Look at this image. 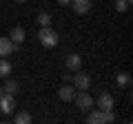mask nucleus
Returning <instances> with one entry per match:
<instances>
[{
    "mask_svg": "<svg viewBox=\"0 0 133 124\" xmlns=\"http://www.w3.org/2000/svg\"><path fill=\"white\" fill-rule=\"evenodd\" d=\"M62 80H64V82H71L73 80V73H62Z\"/></svg>",
    "mask_w": 133,
    "mask_h": 124,
    "instance_id": "a211bd4d",
    "label": "nucleus"
},
{
    "mask_svg": "<svg viewBox=\"0 0 133 124\" xmlns=\"http://www.w3.org/2000/svg\"><path fill=\"white\" fill-rule=\"evenodd\" d=\"M100 111H113V95L111 93H100V98L95 100Z\"/></svg>",
    "mask_w": 133,
    "mask_h": 124,
    "instance_id": "0eeeda50",
    "label": "nucleus"
},
{
    "mask_svg": "<svg viewBox=\"0 0 133 124\" xmlns=\"http://www.w3.org/2000/svg\"><path fill=\"white\" fill-rule=\"evenodd\" d=\"M64 64L69 71H80L82 69V58L78 56V53H69V56L64 58Z\"/></svg>",
    "mask_w": 133,
    "mask_h": 124,
    "instance_id": "1a4fd4ad",
    "label": "nucleus"
},
{
    "mask_svg": "<svg viewBox=\"0 0 133 124\" xmlns=\"http://www.w3.org/2000/svg\"><path fill=\"white\" fill-rule=\"evenodd\" d=\"M16 2H24V0H16Z\"/></svg>",
    "mask_w": 133,
    "mask_h": 124,
    "instance_id": "412c9836",
    "label": "nucleus"
},
{
    "mask_svg": "<svg viewBox=\"0 0 133 124\" xmlns=\"http://www.w3.org/2000/svg\"><path fill=\"white\" fill-rule=\"evenodd\" d=\"M14 109H16L14 95H11V93H2V98H0V111L5 115H9V113H14Z\"/></svg>",
    "mask_w": 133,
    "mask_h": 124,
    "instance_id": "39448f33",
    "label": "nucleus"
},
{
    "mask_svg": "<svg viewBox=\"0 0 133 124\" xmlns=\"http://www.w3.org/2000/svg\"><path fill=\"white\" fill-rule=\"evenodd\" d=\"M18 49V44H14L9 38H0V58H7Z\"/></svg>",
    "mask_w": 133,
    "mask_h": 124,
    "instance_id": "9d476101",
    "label": "nucleus"
},
{
    "mask_svg": "<svg viewBox=\"0 0 133 124\" xmlns=\"http://www.w3.org/2000/svg\"><path fill=\"white\" fill-rule=\"evenodd\" d=\"M87 122L89 124H102V122H115V115L113 111H91L89 115H87Z\"/></svg>",
    "mask_w": 133,
    "mask_h": 124,
    "instance_id": "f03ea898",
    "label": "nucleus"
},
{
    "mask_svg": "<svg viewBox=\"0 0 133 124\" xmlns=\"http://www.w3.org/2000/svg\"><path fill=\"white\" fill-rule=\"evenodd\" d=\"M9 73H11V62L7 60V58H0V75L7 78Z\"/></svg>",
    "mask_w": 133,
    "mask_h": 124,
    "instance_id": "4468645a",
    "label": "nucleus"
},
{
    "mask_svg": "<svg viewBox=\"0 0 133 124\" xmlns=\"http://www.w3.org/2000/svg\"><path fill=\"white\" fill-rule=\"evenodd\" d=\"M127 9H129V2H127V0H118V2H115V11L122 13V11H127Z\"/></svg>",
    "mask_w": 133,
    "mask_h": 124,
    "instance_id": "f3484780",
    "label": "nucleus"
},
{
    "mask_svg": "<svg viewBox=\"0 0 133 124\" xmlns=\"http://www.w3.org/2000/svg\"><path fill=\"white\" fill-rule=\"evenodd\" d=\"M38 24L40 27H51V13H47V11L38 13Z\"/></svg>",
    "mask_w": 133,
    "mask_h": 124,
    "instance_id": "2eb2a0df",
    "label": "nucleus"
},
{
    "mask_svg": "<svg viewBox=\"0 0 133 124\" xmlns=\"http://www.w3.org/2000/svg\"><path fill=\"white\" fill-rule=\"evenodd\" d=\"M38 38H40V44L47 47V49L58 47V42H60V36H58L51 27H42V29L38 31Z\"/></svg>",
    "mask_w": 133,
    "mask_h": 124,
    "instance_id": "f257e3e1",
    "label": "nucleus"
},
{
    "mask_svg": "<svg viewBox=\"0 0 133 124\" xmlns=\"http://www.w3.org/2000/svg\"><path fill=\"white\" fill-rule=\"evenodd\" d=\"M73 100H76L78 109H82V111H89L91 106H93V98H91L89 93H87V91H76Z\"/></svg>",
    "mask_w": 133,
    "mask_h": 124,
    "instance_id": "7ed1b4c3",
    "label": "nucleus"
},
{
    "mask_svg": "<svg viewBox=\"0 0 133 124\" xmlns=\"http://www.w3.org/2000/svg\"><path fill=\"white\" fill-rule=\"evenodd\" d=\"M14 122H16V124H29V122H31V115H29L27 111H22V113H16Z\"/></svg>",
    "mask_w": 133,
    "mask_h": 124,
    "instance_id": "dca6fc26",
    "label": "nucleus"
},
{
    "mask_svg": "<svg viewBox=\"0 0 133 124\" xmlns=\"http://www.w3.org/2000/svg\"><path fill=\"white\" fill-rule=\"evenodd\" d=\"M11 42H14V44H20V42H22V40H24V29L22 27H14V29H11Z\"/></svg>",
    "mask_w": 133,
    "mask_h": 124,
    "instance_id": "9b49d317",
    "label": "nucleus"
},
{
    "mask_svg": "<svg viewBox=\"0 0 133 124\" xmlns=\"http://www.w3.org/2000/svg\"><path fill=\"white\" fill-rule=\"evenodd\" d=\"M69 2H71V0H58V5H62V7H66Z\"/></svg>",
    "mask_w": 133,
    "mask_h": 124,
    "instance_id": "6ab92c4d",
    "label": "nucleus"
},
{
    "mask_svg": "<svg viewBox=\"0 0 133 124\" xmlns=\"http://www.w3.org/2000/svg\"><path fill=\"white\" fill-rule=\"evenodd\" d=\"M18 82L16 80H7L5 82V86H2V91H5V93H11V95H16V93H18Z\"/></svg>",
    "mask_w": 133,
    "mask_h": 124,
    "instance_id": "ddd939ff",
    "label": "nucleus"
},
{
    "mask_svg": "<svg viewBox=\"0 0 133 124\" xmlns=\"http://www.w3.org/2000/svg\"><path fill=\"white\" fill-rule=\"evenodd\" d=\"M73 95H76V86H73L71 82H64V84L60 86V91H58V98H60L62 102H71Z\"/></svg>",
    "mask_w": 133,
    "mask_h": 124,
    "instance_id": "423d86ee",
    "label": "nucleus"
},
{
    "mask_svg": "<svg viewBox=\"0 0 133 124\" xmlns=\"http://www.w3.org/2000/svg\"><path fill=\"white\" fill-rule=\"evenodd\" d=\"M115 82H118V86H122V89H129V86H131V75H129V73H118Z\"/></svg>",
    "mask_w": 133,
    "mask_h": 124,
    "instance_id": "f8f14e48",
    "label": "nucleus"
},
{
    "mask_svg": "<svg viewBox=\"0 0 133 124\" xmlns=\"http://www.w3.org/2000/svg\"><path fill=\"white\" fill-rule=\"evenodd\" d=\"M2 93H5V91H2V86H0V98H2Z\"/></svg>",
    "mask_w": 133,
    "mask_h": 124,
    "instance_id": "aec40b11",
    "label": "nucleus"
},
{
    "mask_svg": "<svg viewBox=\"0 0 133 124\" xmlns=\"http://www.w3.org/2000/svg\"><path fill=\"white\" fill-rule=\"evenodd\" d=\"M73 86H76V91H89V86H91V78L87 75V73H80V71H76L73 73Z\"/></svg>",
    "mask_w": 133,
    "mask_h": 124,
    "instance_id": "20e7f679",
    "label": "nucleus"
},
{
    "mask_svg": "<svg viewBox=\"0 0 133 124\" xmlns=\"http://www.w3.org/2000/svg\"><path fill=\"white\" fill-rule=\"evenodd\" d=\"M69 7H71L76 13L84 16V13H89V11H91V0H71Z\"/></svg>",
    "mask_w": 133,
    "mask_h": 124,
    "instance_id": "6e6552de",
    "label": "nucleus"
}]
</instances>
